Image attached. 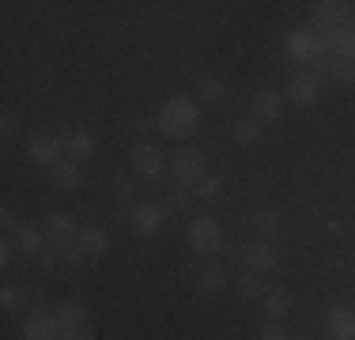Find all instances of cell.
<instances>
[{"instance_id":"1","label":"cell","mask_w":355,"mask_h":340,"mask_svg":"<svg viewBox=\"0 0 355 340\" xmlns=\"http://www.w3.org/2000/svg\"><path fill=\"white\" fill-rule=\"evenodd\" d=\"M197 121H200V106H197V99H189V95L166 99L163 110H159V117H155L159 133L171 136V140H185V136L197 129Z\"/></svg>"},{"instance_id":"2","label":"cell","mask_w":355,"mask_h":340,"mask_svg":"<svg viewBox=\"0 0 355 340\" xmlns=\"http://www.w3.org/2000/svg\"><path fill=\"white\" fill-rule=\"evenodd\" d=\"M171 178L178 189H193L208 178V163H205V151L200 148H178L171 155Z\"/></svg>"},{"instance_id":"3","label":"cell","mask_w":355,"mask_h":340,"mask_svg":"<svg viewBox=\"0 0 355 340\" xmlns=\"http://www.w3.org/2000/svg\"><path fill=\"white\" fill-rule=\"evenodd\" d=\"M284 49H287V57L291 61H299V65H318L321 57H325V38H321V31H291L284 38Z\"/></svg>"},{"instance_id":"4","label":"cell","mask_w":355,"mask_h":340,"mask_svg":"<svg viewBox=\"0 0 355 340\" xmlns=\"http://www.w3.org/2000/svg\"><path fill=\"white\" fill-rule=\"evenodd\" d=\"M129 159H132V170H137V178H144V182H155V178H163L166 170H171L166 155H163L159 148H151V144H132Z\"/></svg>"},{"instance_id":"5","label":"cell","mask_w":355,"mask_h":340,"mask_svg":"<svg viewBox=\"0 0 355 340\" xmlns=\"http://www.w3.org/2000/svg\"><path fill=\"white\" fill-rule=\"evenodd\" d=\"M189 246H193L197 253H216V250H223V227H219V219H212V216L189 219Z\"/></svg>"},{"instance_id":"6","label":"cell","mask_w":355,"mask_h":340,"mask_svg":"<svg viewBox=\"0 0 355 340\" xmlns=\"http://www.w3.org/2000/svg\"><path fill=\"white\" fill-rule=\"evenodd\" d=\"M27 155L35 159L38 167L53 170V167L64 159V136H53V133H38V136H31V144H27Z\"/></svg>"},{"instance_id":"7","label":"cell","mask_w":355,"mask_h":340,"mask_svg":"<svg viewBox=\"0 0 355 340\" xmlns=\"http://www.w3.org/2000/svg\"><path fill=\"white\" fill-rule=\"evenodd\" d=\"M163 223H166V204H137V208L129 212V227L140 238L159 235V231H163Z\"/></svg>"},{"instance_id":"8","label":"cell","mask_w":355,"mask_h":340,"mask_svg":"<svg viewBox=\"0 0 355 340\" xmlns=\"http://www.w3.org/2000/svg\"><path fill=\"white\" fill-rule=\"evenodd\" d=\"M314 19L321 31H336L344 23H355V4L352 0H321L314 4Z\"/></svg>"},{"instance_id":"9","label":"cell","mask_w":355,"mask_h":340,"mask_svg":"<svg viewBox=\"0 0 355 340\" xmlns=\"http://www.w3.org/2000/svg\"><path fill=\"white\" fill-rule=\"evenodd\" d=\"M76 238H80V227H76V219L69 212H49L46 219V242L57 246V250H64V246H72Z\"/></svg>"},{"instance_id":"10","label":"cell","mask_w":355,"mask_h":340,"mask_svg":"<svg viewBox=\"0 0 355 340\" xmlns=\"http://www.w3.org/2000/svg\"><path fill=\"white\" fill-rule=\"evenodd\" d=\"M287 99H295L299 106H314V102L321 99V76L318 72L291 76V83H287Z\"/></svg>"},{"instance_id":"11","label":"cell","mask_w":355,"mask_h":340,"mask_svg":"<svg viewBox=\"0 0 355 340\" xmlns=\"http://www.w3.org/2000/svg\"><path fill=\"white\" fill-rule=\"evenodd\" d=\"M325 38V49H333L340 61H355V23H344L336 31H321Z\"/></svg>"},{"instance_id":"12","label":"cell","mask_w":355,"mask_h":340,"mask_svg":"<svg viewBox=\"0 0 355 340\" xmlns=\"http://www.w3.org/2000/svg\"><path fill=\"white\" fill-rule=\"evenodd\" d=\"M61 325H57L53 314H31L23 321V340H61Z\"/></svg>"},{"instance_id":"13","label":"cell","mask_w":355,"mask_h":340,"mask_svg":"<svg viewBox=\"0 0 355 340\" xmlns=\"http://www.w3.org/2000/svg\"><path fill=\"white\" fill-rule=\"evenodd\" d=\"M53 318H57V325H61V333H76V329L87 325V306H83L80 299H64L53 310Z\"/></svg>"},{"instance_id":"14","label":"cell","mask_w":355,"mask_h":340,"mask_svg":"<svg viewBox=\"0 0 355 340\" xmlns=\"http://www.w3.org/2000/svg\"><path fill=\"white\" fill-rule=\"evenodd\" d=\"M250 117H257L261 125L280 121L284 117V95H276V91H257V95H253V114Z\"/></svg>"},{"instance_id":"15","label":"cell","mask_w":355,"mask_h":340,"mask_svg":"<svg viewBox=\"0 0 355 340\" xmlns=\"http://www.w3.org/2000/svg\"><path fill=\"white\" fill-rule=\"evenodd\" d=\"M246 269L250 272H257V276H268V272L276 269V250L268 242H253V246H246Z\"/></svg>"},{"instance_id":"16","label":"cell","mask_w":355,"mask_h":340,"mask_svg":"<svg viewBox=\"0 0 355 340\" xmlns=\"http://www.w3.org/2000/svg\"><path fill=\"white\" fill-rule=\"evenodd\" d=\"M95 155V136L87 129H76L64 136V159H72V163H83V159Z\"/></svg>"},{"instance_id":"17","label":"cell","mask_w":355,"mask_h":340,"mask_svg":"<svg viewBox=\"0 0 355 340\" xmlns=\"http://www.w3.org/2000/svg\"><path fill=\"white\" fill-rule=\"evenodd\" d=\"M261 306H265L268 321H284L287 310H291V295H287V287H268V291L261 295Z\"/></svg>"},{"instance_id":"18","label":"cell","mask_w":355,"mask_h":340,"mask_svg":"<svg viewBox=\"0 0 355 340\" xmlns=\"http://www.w3.org/2000/svg\"><path fill=\"white\" fill-rule=\"evenodd\" d=\"M12 242H15V250H19L23 257H38V253L46 250V231H38V227H27V223H23L19 231H15Z\"/></svg>"},{"instance_id":"19","label":"cell","mask_w":355,"mask_h":340,"mask_svg":"<svg viewBox=\"0 0 355 340\" xmlns=\"http://www.w3.org/2000/svg\"><path fill=\"white\" fill-rule=\"evenodd\" d=\"M49 182H53L57 189H76V185L83 182V170H80V163H72V159H61V163L49 170Z\"/></svg>"},{"instance_id":"20","label":"cell","mask_w":355,"mask_h":340,"mask_svg":"<svg viewBox=\"0 0 355 340\" xmlns=\"http://www.w3.org/2000/svg\"><path fill=\"white\" fill-rule=\"evenodd\" d=\"M76 242L87 250V257H103V253L110 250V231H106V227H83Z\"/></svg>"},{"instance_id":"21","label":"cell","mask_w":355,"mask_h":340,"mask_svg":"<svg viewBox=\"0 0 355 340\" xmlns=\"http://www.w3.org/2000/svg\"><path fill=\"white\" fill-rule=\"evenodd\" d=\"M329 329H333L336 340H355V310L336 306V310L329 314Z\"/></svg>"},{"instance_id":"22","label":"cell","mask_w":355,"mask_h":340,"mask_svg":"<svg viewBox=\"0 0 355 340\" xmlns=\"http://www.w3.org/2000/svg\"><path fill=\"white\" fill-rule=\"evenodd\" d=\"M197 99H205V102H219V99H227V83L219 80V76L205 72V76L197 80Z\"/></svg>"},{"instance_id":"23","label":"cell","mask_w":355,"mask_h":340,"mask_svg":"<svg viewBox=\"0 0 355 340\" xmlns=\"http://www.w3.org/2000/svg\"><path fill=\"white\" fill-rule=\"evenodd\" d=\"M197 287H200L205 295H216V291H223V287H227V272H223V269H216V265L200 269V272H197Z\"/></svg>"},{"instance_id":"24","label":"cell","mask_w":355,"mask_h":340,"mask_svg":"<svg viewBox=\"0 0 355 340\" xmlns=\"http://www.w3.org/2000/svg\"><path fill=\"white\" fill-rule=\"evenodd\" d=\"M261 140V121L257 117H242V121H234V144H242V148H250V144Z\"/></svg>"},{"instance_id":"25","label":"cell","mask_w":355,"mask_h":340,"mask_svg":"<svg viewBox=\"0 0 355 340\" xmlns=\"http://www.w3.org/2000/svg\"><path fill=\"white\" fill-rule=\"evenodd\" d=\"M239 291H242V299H261V295H265L268 287L261 284L257 272H242V276H239Z\"/></svg>"},{"instance_id":"26","label":"cell","mask_w":355,"mask_h":340,"mask_svg":"<svg viewBox=\"0 0 355 340\" xmlns=\"http://www.w3.org/2000/svg\"><path fill=\"white\" fill-rule=\"evenodd\" d=\"M166 212H182V216H189V212H193L189 189H171V197H166Z\"/></svg>"},{"instance_id":"27","label":"cell","mask_w":355,"mask_h":340,"mask_svg":"<svg viewBox=\"0 0 355 340\" xmlns=\"http://www.w3.org/2000/svg\"><path fill=\"white\" fill-rule=\"evenodd\" d=\"M329 76H333L336 83H355V61H329Z\"/></svg>"},{"instance_id":"28","label":"cell","mask_w":355,"mask_h":340,"mask_svg":"<svg viewBox=\"0 0 355 340\" xmlns=\"http://www.w3.org/2000/svg\"><path fill=\"white\" fill-rule=\"evenodd\" d=\"M27 299H31V295L23 291V287H15V284H8L4 291H0V306H4V310H15V306H23Z\"/></svg>"},{"instance_id":"29","label":"cell","mask_w":355,"mask_h":340,"mask_svg":"<svg viewBox=\"0 0 355 340\" xmlns=\"http://www.w3.org/2000/svg\"><path fill=\"white\" fill-rule=\"evenodd\" d=\"M253 223H257V227H261V231H265V235H272L276 227H280V216H276L272 208H261L257 216H253Z\"/></svg>"},{"instance_id":"30","label":"cell","mask_w":355,"mask_h":340,"mask_svg":"<svg viewBox=\"0 0 355 340\" xmlns=\"http://www.w3.org/2000/svg\"><path fill=\"white\" fill-rule=\"evenodd\" d=\"M0 227H4V238H15V231H19V216H15V212L12 208H4V212H0Z\"/></svg>"},{"instance_id":"31","label":"cell","mask_w":355,"mask_h":340,"mask_svg":"<svg viewBox=\"0 0 355 340\" xmlns=\"http://www.w3.org/2000/svg\"><path fill=\"white\" fill-rule=\"evenodd\" d=\"M219 189H223V182H219L216 174H208L205 182L197 185V193H200V197H208V201H212V197H219Z\"/></svg>"},{"instance_id":"32","label":"cell","mask_w":355,"mask_h":340,"mask_svg":"<svg viewBox=\"0 0 355 340\" xmlns=\"http://www.w3.org/2000/svg\"><path fill=\"white\" fill-rule=\"evenodd\" d=\"M15 129H19V114H15V110H4V114H0V133L15 136Z\"/></svg>"},{"instance_id":"33","label":"cell","mask_w":355,"mask_h":340,"mask_svg":"<svg viewBox=\"0 0 355 340\" xmlns=\"http://www.w3.org/2000/svg\"><path fill=\"white\" fill-rule=\"evenodd\" d=\"M61 257L69 261V265H80V261L87 257V250H83L80 242H72V246H64V250H61Z\"/></svg>"},{"instance_id":"34","label":"cell","mask_w":355,"mask_h":340,"mask_svg":"<svg viewBox=\"0 0 355 340\" xmlns=\"http://www.w3.org/2000/svg\"><path fill=\"white\" fill-rule=\"evenodd\" d=\"M38 261H42V269H53L57 261H64V257H61V250H57V246H46V250L38 253Z\"/></svg>"},{"instance_id":"35","label":"cell","mask_w":355,"mask_h":340,"mask_svg":"<svg viewBox=\"0 0 355 340\" xmlns=\"http://www.w3.org/2000/svg\"><path fill=\"white\" fill-rule=\"evenodd\" d=\"M261 340H291V337H287L284 329H280V321H272V325L261 329Z\"/></svg>"},{"instance_id":"36","label":"cell","mask_w":355,"mask_h":340,"mask_svg":"<svg viewBox=\"0 0 355 340\" xmlns=\"http://www.w3.org/2000/svg\"><path fill=\"white\" fill-rule=\"evenodd\" d=\"M12 250H15V242L4 238V246H0V265H12Z\"/></svg>"},{"instance_id":"37","label":"cell","mask_w":355,"mask_h":340,"mask_svg":"<svg viewBox=\"0 0 355 340\" xmlns=\"http://www.w3.org/2000/svg\"><path fill=\"white\" fill-rule=\"evenodd\" d=\"M61 340H95V337H91L87 329H76V333H64Z\"/></svg>"}]
</instances>
